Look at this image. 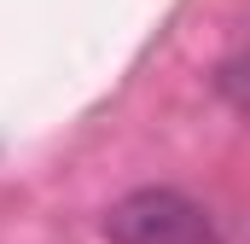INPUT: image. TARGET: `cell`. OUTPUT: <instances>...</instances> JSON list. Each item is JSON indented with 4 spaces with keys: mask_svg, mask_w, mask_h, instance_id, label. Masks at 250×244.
I'll use <instances>...</instances> for the list:
<instances>
[{
    "mask_svg": "<svg viewBox=\"0 0 250 244\" xmlns=\"http://www.w3.org/2000/svg\"><path fill=\"white\" fill-rule=\"evenodd\" d=\"M105 233L117 244H215V221L187 192L146 186V192H128L105 215Z\"/></svg>",
    "mask_w": 250,
    "mask_h": 244,
    "instance_id": "obj_1",
    "label": "cell"
}]
</instances>
